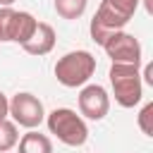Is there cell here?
Returning <instances> with one entry per match:
<instances>
[{
  "instance_id": "obj_1",
  "label": "cell",
  "mask_w": 153,
  "mask_h": 153,
  "mask_svg": "<svg viewBox=\"0 0 153 153\" xmlns=\"http://www.w3.org/2000/svg\"><path fill=\"white\" fill-rule=\"evenodd\" d=\"M139 2L141 0H100L91 24H88V31H91V38L103 45L105 38L120 29H124L131 17L136 14L139 10Z\"/></svg>"
},
{
  "instance_id": "obj_11",
  "label": "cell",
  "mask_w": 153,
  "mask_h": 153,
  "mask_svg": "<svg viewBox=\"0 0 153 153\" xmlns=\"http://www.w3.org/2000/svg\"><path fill=\"white\" fill-rule=\"evenodd\" d=\"M53 5H55V12L62 19H79L86 12L88 0H55Z\"/></svg>"
},
{
  "instance_id": "obj_7",
  "label": "cell",
  "mask_w": 153,
  "mask_h": 153,
  "mask_svg": "<svg viewBox=\"0 0 153 153\" xmlns=\"http://www.w3.org/2000/svg\"><path fill=\"white\" fill-rule=\"evenodd\" d=\"M76 103H79V115L91 122H100L110 112V93L100 84H84L76 96Z\"/></svg>"
},
{
  "instance_id": "obj_15",
  "label": "cell",
  "mask_w": 153,
  "mask_h": 153,
  "mask_svg": "<svg viewBox=\"0 0 153 153\" xmlns=\"http://www.w3.org/2000/svg\"><path fill=\"white\" fill-rule=\"evenodd\" d=\"M10 117V98L0 91V120H7Z\"/></svg>"
},
{
  "instance_id": "obj_14",
  "label": "cell",
  "mask_w": 153,
  "mask_h": 153,
  "mask_svg": "<svg viewBox=\"0 0 153 153\" xmlns=\"http://www.w3.org/2000/svg\"><path fill=\"white\" fill-rule=\"evenodd\" d=\"M136 122H139V129H141V134H146V136H153V103H146V105L139 110V115H136Z\"/></svg>"
},
{
  "instance_id": "obj_10",
  "label": "cell",
  "mask_w": 153,
  "mask_h": 153,
  "mask_svg": "<svg viewBox=\"0 0 153 153\" xmlns=\"http://www.w3.org/2000/svg\"><path fill=\"white\" fill-rule=\"evenodd\" d=\"M36 26H38V19H36L31 12L17 10V14H14V29H12V43L24 45V43L31 38V33L36 31Z\"/></svg>"
},
{
  "instance_id": "obj_8",
  "label": "cell",
  "mask_w": 153,
  "mask_h": 153,
  "mask_svg": "<svg viewBox=\"0 0 153 153\" xmlns=\"http://www.w3.org/2000/svg\"><path fill=\"white\" fill-rule=\"evenodd\" d=\"M55 41H57L55 29H53L48 22H38L36 31L31 33V38H29V41H26L22 48H24V53L41 57V55H48V53L55 48Z\"/></svg>"
},
{
  "instance_id": "obj_13",
  "label": "cell",
  "mask_w": 153,
  "mask_h": 153,
  "mask_svg": "<svg viewBox=\"0 0 153 153\" xmlns=\"http://www.w3.org/2000/svg\"><path fill=\"white\" fill-rule=\"evenodd\" d=\"M14 14H17V10H12V7H0V43H12Z\"/></svg>"
},
{
  "instance_id": "obj_2",
  "label": "cell",
  "mask_w": 153,
  "mask_h": 153,
  "mask_svg": "<svg viewBox=\"0 0 153 153\" xmlns=\"http://www.w3.org/2000/svg\"><path fill=\"white\" fill-rule=\"evenodd\" d=\"M45 124H48V131L62 141L65 146H72V148H79L88 141V124L86 120L72 110V108H55L45 115Z\"/></svg>"
},
{
  "instance_id": "obj_12",
  "label": "cell",
  "mask_w": 153,
  "mask_h": 153,
  "mask_svg": "<svg viewBox=\"0 0 153 153\" xmlns=\"http://www.w3.org/2000/svg\"><path fill=\"white\" fill-rule=\"evenodd\" d=\"M19 134H17V124L12 120H0V153H7L17 146Z\"/></svg>"
},
{
  "instance_id": "obj_17",
  "label": "cell",
  "mask_w": 153,
  "mask_h": 153,
  "mask_svg": "<svg viewBox=\"0 0 153 153\" xmlns=\"http://www.w3.org/2000/svg\"><path fill=\"white\" fill-rule=\"evenodd\" d=\"M17 0H0V7H12Z\"/></svg>"
},
{
  "instance_id": "obj_5",
  "label": "cell",
  "mask_w": 153,
  "mask_h": 153,
  "mask_svg": "<svg viewBox=\"0 0 153 153\" xmlns=\"http://www.w3.org/2000/svg\"><path fill=\"white\" fill-rule=\"evenodd\" d=\"M10 117L14 124L24 129H36L45 122V108L38 96L29 91H19L10 98Z\"/></svg>"
},
{
  "instance_id": "obj_6",
  "label": "cell",
  "mask_w": 153,
  "mask_h": 153,
  "mask_svg": "<svg viewBox=\"0 0 153 153\" xmlns=\"http://www.w3.org/2000/svg\"><path fill=\"white\" fill-rule=\"evenodd\" d=\"M100 48L105 50V55H108L112 62H122V65H139V67H141L143 48H141L139 38H136V36H131V33H127L124 29H120V31L110 33Z\"/></svg>"
},
{
  "instance_id": "obj_9",
  "label": "cell",
  "mask_w": 153,
  "mask_h": 153,
  "mask_svg": "<svg viewBox=\"0 0 153 153\" xmlns=\"http://www.w3.org/2000/svg\"><path fill=\"white\" fill-rule=\"evenodd\" d=\"M17 148H19V153H53V141H50V136L36 131V129H29L26 134L19 136Z\"/></svg>"
},
{
  "instance_id": "obj_4",
  "label": "cell",
  "mask_w": 153,
  "mask_h": 153,
  "mask_svg": "<svg viewBox=\"0 0 153 153\" xmlns=\"http://www.w3.org/2000/svg\"><path fill=\"white\" fill-rule=\"evenodd\" d=\"M55 79L67 88H81L96 72V57L88 50H69L55 62Z\"/></svg>"
},
{
  "instance_id": "obj_16",
  "label": "cell",
  "mask_w": 153,
  "mask_h": 153,
  "mask_svg": "<svg viewBox=\"0 0 153 153\" xmlns=\"http://www.w3.org/2000/svg\"><path fill=\"white\" fill-rule=\"evenodd\" d=\"M141 81H146V84H153V65H146V67H143Z\"/></svg>"
},
{
  "instance_id": "obj_3",
  "label": "cell",
  "mask_w": 153,
  "mask_h": 153,
  "mask_svg": "<svg viewBox=\"0 0 153 153\" xmlns=\"http://www.w3.org/2000/svg\"><path fill=\"white\" fill-rule=\"evenodd\" d=\"M108 76H110V86H112L115 103H117L120 108H134V105L141 103V98H143V81H141V69H139V65L112 62Z\"/></svg>"
}]
</instances>
